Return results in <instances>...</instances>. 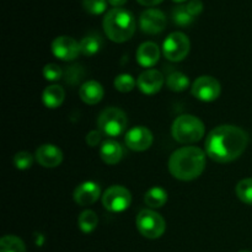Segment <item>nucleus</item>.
I'll use <instances>...</instances> for the list:
<instances>
[{
    "mask_svg": "<svg viewBox=\"0 0 252 252\" xmlns=\"http://www.w3.org/2000/svg\"><path fill=\"white\" fill-rule=\"evenodd\" d=\"M248 143V134L240 127L231 125L218 126L207 135L206 153L214 161L226 164L240 158Z\"/></svg>",
    "mask_w": 252,
    "mask_h": 252,
    "instance_id": "1",
    "label": "nucleus"
},
{
    "mask_svg": "<svg viewBox=\"0 0 252 252\" xmlns=\"http://www.w3.org/2000/svg\"><path fill=\"white\" fill-rule=\"evenodd\" d=\"M206 167V153L198 147H182L169 159V171L175 179L192 181L202 175Z\"/></svg>",
    "mask_w": 252,
    "mask_h": 252,
    "instance_id": "2",
    "label": "nucleus"
},
{
    "mask_svg": "<svg viewBox=\"0 0 252 252\" xmlns=\"http://www.w3.org/2000/svg\"><path fill=\"white\" fill-rule=\"evenodd\" d=\"M135 27L137 24L132 12L122 7L110 10L103 17V31L116 43H123L132 38Z\"/></svg>",
    "mask_w": 252,
    "mask_h": 252,
    "instance_id": "3",
    "label": "nucleus"
},
{
    "mask_svg": "<svg viewBox=\"0 0 252 252\" xmlns=\"http://www.w3.org/2000/svg\"><path fill=\"white\" fill-rule=\"evenodd\" d=\"M204 125L199 118L192 115H182L174 121L171 134L176 142L182 144H191L199 142L203 138Z\"/></svg>",
    "mask_w": 252,
    "mask_h": 252,
    "instance_id": "4",
    "label": "nucleus"
},
{
    "mask_svg": "<svg viewBox=\"0 0 252 252\" xmlns=\"http://www.w3.org/2000/svg\"><path fill=\"white\" fill-rule=\"evenodd\" d=\"M128 120L126 113L117 107L105 108L97 118V126L101 133L107 137H118L126 130Z\"/></svg>",
    "mask_w": 252,
    "mask_h": 252,
    "instance_id": "5",
    "label": "nucleus"
},
{
    "mask_svg": "<svg viewBox=\"0 0 252 252\" xmlns=\"http://www.w3.org/2000/svg\"><path fill=\"white\" fill-rule=\"evenodd\" d=\"M137 229L144 238L158 239L165 233L166 223L164 218L152 209H143L135 219Z\"/></svg>",
    "mask_w": 252,
    "mask_h": 252,
    "instance_id": "6",
    "label": "nucleus"
},
{
    "mask_svg": "<svg viewBox=\"0 0 252 252\" xmlns=\"http://www.w3.org/2000/svg\"><path fill=\"white\" fill-rule=\"evenodd\" d=\"M191 43L189 37L182 32H172L162 44L165 58L171 62H181L189 56Z\"/></svg>",
    "mask_w": 252,
    "mask_h": 252,
    "instance_id": "7",
    "label": "nucleus"
},
{
    "mask_svg": "<svg viewBox=\"0 0 252 252\" xmlns=\"http://www.w3.org/2000/svg\"><path fill=\"white\" fill-rule=\"evenodd\" d=\"M130 192L123 186H112L105 191L102 196V204L107 211L120 213L130 206Z\"/></svg>",
    "mask_w": 252,
    "mask_h": 252,
    "instance_id": "8",
    "label": "nucleus"
},
{
    "mask_svg": "<svg viewBox=\"0 0 252 252\" xmlns=\"http://www.w3.org/2000/svg\"><path fill=\"white\" fill-rule=\"evenodd\" d=\"M192 95L203 102H212L220 95V84L216 78L209 75L199 76L192 84Z\"/></svg>",
    "mask_w": 252,
    "mask_h": 252,
    "instance_id": "9",
    "label": "nucleus"
},
{
    "mask_svg": "<svg viewBox=\"0 0 252 252\" xmlns=\"http://www.w3.org/2000/svg\"><path fill=\"white\" fill-rule=\"evenodd\" d=\"M139 26L144 33L158 34L166 27V16L161 10L148 9L140 15Z\"/></svg>",
    "mask_w": 252,
    "mask_h": 252,
    "instance_id": "10",
    "label": "nucleus"
},
{
    "mask_svg": "<svg viewBox=\"0 0 252 252\" xmlns=\"http://www.w3.org/2000/svg\"><path fill=\"white\" fill-rule=\"evenodd\" d=\"M126 145L134 152H144L153 144V134L144 126H137L127 132L125 137Z\"/></svg>",
    "mask_w": 252,
    "mask_h": 252,
    "instance_id": "11",
    "label": "nucleus"
},
{
    "mask_svg": "<svg viewBox=\"0 0 252 252\" xmlns=\"http://www.w3.org/2000/svg\"><path fill=\"white\" fill-rule=\"evenodd\" d=\"M52 52L62 61H73L80 53V43L73 37L59 36L52 42Z\"/></svg>",
    "mask_w": 252,
    "mask_h": 252,
    "instance_id": "12",
    "label": "nucleus"
},
{
    "mask_svg": "<svg viewBox=\"0 0 252 252\" xmlns=\"http://www.w3.org/2000/svg\"><path fill=\"white\" fill-rule=\"evenodd\" d=\"M138 88L145 95H154L161 90L164 85V76L157 69H148L138 78Z\"/></svg>",
    "mask_w": 252,
    "mask_h": 252,
    "instance_id": "13",
    "label": "nucleus"
},
{
    "mask_svg": "<svg viewBox=\"0 0 252 252\" xmlns=\"http://www.w3.org/2000/svg\"><path fill=\"white\" fill-rule=\"evenodd\" d=\"M101 194V189L96 182L85 181L74 191V201L79 206H90L95 203Z\"/></svg>",
    "mask_w": 252,
    "mask_h": 252,
    "instance_id": "14",
    "label": "nucleus"
},
{
    "mask_svg": "<svg viewBox=\"0 0 252 252\" xmlns=\"http://www.w3.org/2000/svg\"><path fill=\"white\" fill-rule=\"evenodd\" d=\"M36 160L43 167H57L63 161V153L53 144H43L36 150Z\"/></svg>",
    "mask_w": 252,
    "mask_h": 252,
    "instance_id": "15",
    "label": "nucleus"
},
{
    "mask_svg": "<svg viewBox=\"0 0 252 252\" xmlns=\"http://www.w3.org/2000/svg\"><path fill=\"white\" fill-rule=\"evenodd\" d=\"M160 58L159 46L154 42H144L137 51V61L144 68H150L158 63Z\"/></svg>",
    "mask_w": 252,
    "mask_h": 252,
    "instance_id": "16",
    "label": "nucleus"
},
{
    "mask_svg": "<svg viewBox=\"0 0 252 252\" xmlns=\"http://www.w3.org/2000/svg\"><path fill=\"white\" fill-rule=\"evenodd\" d=\"M103 94L105 91H103L102 85L95 80L86 81L79 89L80 98L88 105H96L100 102L103 97Z\"/></svg>",
    "mask_w": 252,
    "mask_h": 252,
    "instance_id": "17",
    "label": "nucleus"
},
{
    "mask_svg": "<svg viewBox=\"0 0 252 252\" xmlns=\"http://www.w3.org/2000/svg\"><path fill=\"white\" fill-rule=\"evenodd\" d=\"M125 155L123 147L116 140H106L100 148V157L107 165H116L122 160Z\"/></svg>",
    "mask_w": 252,
    "mask_h": 252,
    "instance_id": "18",
    "label": "nucleus"
},
{
    "mask_svg": "<svg viewBox=\"0 0 252 252\" xmlns=\"http://www.w3.org/2000/svg\"><path fill=\"white\" fill-rule=\"evenodd\" d=\"M65 98V91L59 85H51L44 89L42 101L48 108H58Z\"/></svg>",
    "mask_w": 252,
    "mask_h": 252,
    "instance_id": "19",
    "label": "nucleus"
},
{
    "mask_svg": "<svg viewBox=\"0 0 252 252\" xmlns=\"http://www.w3.org/2000/svg\"><path fill=\"white\" fill-rule=\"evenodd\" d=\"M101 47H102V38L100 34H88L80 41V53L86 57L95 56Z\"/></svg>",
    "mask_w": 252,
    "mask_h": 252,
    "instance_id": "20",
    "label": "nucleus"
},
{
    "mask_svg": "<svg viewBox=\"0 0 252 252\" xmlns=\"http://www.w3.org/2000/svg\"><path fill=\"white\" fill-rule=\"evenodd\" d=\"M144 202L150 208H160L167 202V192L161 187H153L145 193Z\"/></svg>",
    "mask_w": 252,
    "mask_h": 252,
    "instance_id": "21",
    "label": "nucleus"
},
{
    "mask_svg": "<svg viewBox=\"0 0 252 252\" xmlns=\"http://www.w3.org/2000/svg\"><path fill=\"white\" fill-rule=\"evenodd\" d=\"M97 224H98V218L94 211L88 209V211H84L83 213L79 216L78 225L83 233L85 234L93 233V231L96 229V226H97Z\"/></svg>",
    "mask_w": 252,
    "mask_h": 252,
    "instance_id": "22",
    "label": "nucleus"
},
{
    "mask_svg": "<svg viewBox=\"0 0 252 252\" xmlns=\"http://www.w3.org/2000/svg\"><path fill=\"white\" fill-rule=\"evenodd\" d=\"M189 85V76L185 75L181 71H174L167 76V88L176 93L185 91Z\"/></svg>",
    "mask_w": 252,
    "mask_h": 252,
    "instance_id": "23",
    "label": "nucleus"
},
{
    "mask_svg": "<svg viewBox=\"0 0 252 252\" xmlns=\"http://www.w3.org/2000/svg\"><path fill=\"white\" fill-rule=\"evenodd\" d=\"M0 252H26V246L17 236L6 235L0 240Z\"/></svg>",
    "mask_w": 252,
    "mask_h": 252,
    "instance_id": "24",
    "label": "nucleus"
},
{
    "mask_svg": "<svg viewBox=\"0 0 252 252\" xmlns=\"http://www.w3.org/2000/svg\"><path fill=\"white\" fill-rule=\"evenodd\" d=\"M172 20H174V22L177 26L186 27L189 26L193 22L194 17L189 14V10H187V6H185V5H177L172 10Z\"/></svg>",
    "mask_w": 252,
    "mask_h": 252,
    "instance_id": "25",
    "label": "nucleus"
},
{
    "mask_svg": "<svg viewBox=\"0 0 252 252\" xmlns=\"http://www.w3.org/2000/svg\"><path fill=\"white\" fill-rule=\"evenodd\" d=\"M236 196L244 202L245 204L252 206V179L241 180L238 185H236Z\"/></svg>",
    "mask_w": 252,
    "mask_h": 252,
    "instance_id": "26",
    "label": "nucleus"
},
{
    "mask_svg": "<svg viewBox=\"0 0 252 252\" xmlns=\"http://www.w3.org/2000/svg\"><path fill=\"white\" fill-rule=\"evenodd\" d=\"M84 75H85V70L81 65L76 64V65L68 66L65 71H64V79L65 83L69 85H78L81 80H83Z\"/></svg>",
    "mask_w": 252,
    "mask_h": 252,
    "instance_id": "27",
    "label": "nucleus"
},
{
    "mask_svg": "<svg viewBox=\"0 0 252 252\" xmlns=\"http://www.w3.org/2000/svg\"><path fill=\"white\" fill-rule=\"evenodd\" d=\"M134 86L135 80L130 74H121L115 79V88L121 93H129Z\"/></svg>",
    "mask_w": 252,
    "mask_h": 252,
    "instance_id": "28",
    "label": "nucleus"
},
{
    "mask_svg": "<svg viewBox=\"0 0 252 252\" xmlns=\"http://www.w3.org/2000/svg\"><path fill=\"white\" fill-rule=\"evenodd\" d=\"M83 7L91 15H101L107 9V0H83Z\"/></svg>",
    "mask_w": 252,
    "mask_h": 252,
    "instance_id": "29",
    "label": "nucleus"
},
{
    "mask_svg": "<svg viewBox=\"0 0 252 252\" xmlns=\"http://www.w3.org/2000/svg\"><path fill=\"white\" fill-rule=\"evenodd\" d=\"M33 164V157L27 152H20L15 154L14 165L19 170H27Z\"/></svg>",
    "mask_w": 252,
    "mask_h": 252,
    "instance_id": "30",
    "label": "nucleus"
},
{
    "mask_svg": "<svg viewBox=\"0 0 252 252\" xmlns=\"http://www.w3.org/2000/svg\"><path fill=\"white\" fill-rule=\"evenodd\" d=\"M63 71L57 64H47L43 68V76L48 81H57L62 78Z\"/></svg>",
    "mask_w": 252,
    "mask_h": 252,
    "instance_id": "31",
    "label": "nucleus"
},
{
    "mask_svg": "<svg viewBox=\"0 0 252 252\" xmlns=\"http://www.w3.org/2000/svg\"><path fill=\"white\" fill-rule=\"evenodd\" d=\"M186 6L189 14L193 17L198 16V15L203 11V2H202L201 0H191Z\"/></svg>",
    "mask_w": 252,
    "mask_h": 252,
    "instance_id": "32",
    "label": "nucleus"
},
{
    "mask_svg": "<svg viewBox=\"0 0 252 252\" xmlns=\"http://www.w3.org/2000/svg\"><path fill=\"white\" fill-rule=\"evenodd\" d=\"M101 138H102L101 130H91V132L88 133V135H86V143H88V145H90V147H96V145L101 142Z\"/></svg>",
    "mask_w": 252,
    "mask_h": 252,
    "instance_id": "33",
    "label": "nucleus"
},
{
    "mask_svg": "<svg viewBox=\"0 0 252 252\" xmlns=\"http://www.w3.org/2000/svg\"><path fill=\"white\" fill-rule=\"evenodd\" d=\"M139 4L144 5V6H155V5L160 4V2H162L164 0H137Z\"/></svg>",
    "mask_w": 252,
    "mask_h": 252,
    "instance_id": "34",
    "label": "nucleus"
},
{
    "mask_svg": "<svg viewBox=\"0 0 252 252\" xmlns=\"http://www.w3.org/2000/svg\"><path fill=\"white\" fill-rule=\"evenodd\" d=\"M108 4L112 5V6L115 7H120L122 6V5H125L126 2H127V0H107Z\"/></svg>",
    "mask_w": 252,
    "mask_h": 252,
    "instance_id": "35",
    "label": "nucleus"
},
{
    "mask_svg": "<svg viewBox=\"0 0 252 252\" xmlns=\"http://www.w3.org/2000/svg\"><path fill=\"white\" fill-rule=\"evenodd\" d=\"M174 1H176V2H184V1H186V0H174Z\"/></svg>",
    "mask_w": 252,
    "mask_h": 252,
    "instance_id": "36",
    "label": "nucleus"
},
{
    "mask_svg": "<svg viewBox=\"0 0 252 252\" xmlns=\"http://www.w3.org/2000/svg\"><path fill=\"white\" fill-rule=\"evenodd\" d=\"M239 252H250V251H248V250H243V251H239Z\"/></svg>",
    "mask_w": 252,
    "mask_h": 252,
    "instance_id": "37",
    "label": "nucleus"
}]
</instances>
